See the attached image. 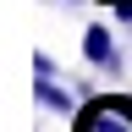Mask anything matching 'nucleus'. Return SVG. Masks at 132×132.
<instances>
[{"label": "nucleus", "mask_w": 132, "mask_h": 132, "mask_svg": "<svg viewBox=\"0 0 132 132\" xmlns=\"http://www.w3.org/2000/svg\"><path fill=\"white\" fill-rule=\"evenodd\" d=\"M72 132H132V94H88L72 116Z\"/></svg>", "instance_id": "1"}, {"label": "nucleus", "mask_w": 132, "mask_h": 132, "mask_svg": "<svg viewBox=\"0 0 132 132\" xmlns=\"http://www.w3.org/2000/svg\"><path fill=\"white\" fill-rule=\"evenodd\" d=\"M82 61L116 72V28H105V22H88V28H82Z\"/></svg>", "instance_id": "2"}, {"label": "nucleus", "mask_w": 132, "mask_h": 132, "mask_svg": "<svg viewBox=\"0 0 132 132\" xmlns=\"http://www.w3.org/2000/svg\"><path fill=\"white\" fill-rule=\"evenodd\" d=\"M33 94H39V105H44V110H55V116H77V99L66 94L55 77H33Z\"/></svg>", "instance_id": "3"}, {"label": "nucleus", "mask_w": 132, "mask_h": 132, "mask_svg": "<svg viewBox=\"0 0 132 132\" xmlns=\"http://www.w3.org/2000/svg\"><path fill=\"white\" fill-rule=\"evenodd\" d=\"M99 6H116V0H99Z\"/></svg>", "instance_id": "4"}]
</instances>
